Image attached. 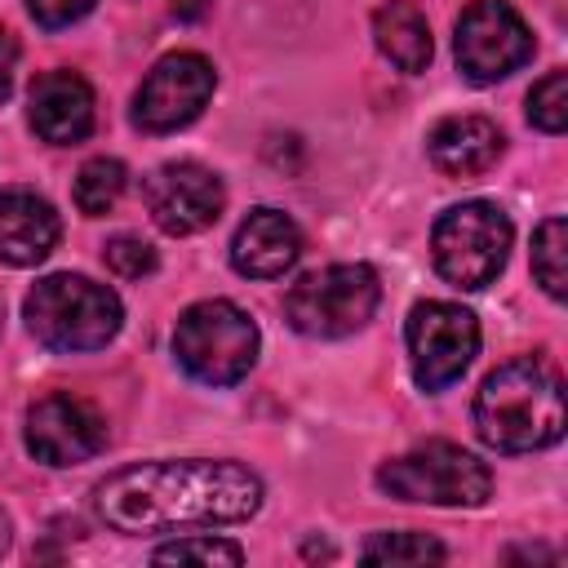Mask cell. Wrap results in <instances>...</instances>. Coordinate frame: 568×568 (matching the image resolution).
Here are the masks:
<instances>
[{
	"label": "cell",
	"instance_id": "6da1fadb",
	"mask_svg": "<svg viewBox=\"0 0 568 568\" xmlns=\"http://www.w3.org/2000/svg\"><path fill=\"white\" fill-rule=\"evenodd\" d=\"M262 475L231 457H178L133 462L93 484L89 506L98 524L124 537H151L173 528L244 524L262 510Z\"/></svg>",
	"mask_w": 568,
	"mask_h": 568
},
{
	"label": "cell",
	"instance_id": "7a4b0ae2",
	"mask_svg": "<svg viewBox=\"0 0 568 568\" xmlns=\"http://www.w3.org/2000/svg\"><path fill=\"white\" fill-rule=\"evenodd\" d=\"M475 430L497 453H541L564 439V382L537 355L497 364L475 390Z\"/></svg>",
	"mask_w": 568,
	"mask_h": 568
},
{
	"label": "cell",
	"instance_id": "3957f363",
	"mask_svg": "<svg viewBox=\"0 0 568 568\" xmlns=\"http://www.w3.org/2000/svg\"><path fill=\"white\" fill-rule=\"evenodd\" d=\"M27 328L40 346L58 351V355H89L102 351L106 342H115L120 324H124V306L120 293L89 280V275H44L27 302H22Z\"/></svg>",
	"mask_w": 568,
	"mask_h": 568
},
{
	"label": "cell",
	"instance_id": "277c9868",
	"mask_svg": "<svg viewBox=\"0 0 568 568\" xmlns=\"http://www.w3.org/2000/svg\"><path fill=\"white\" fill-rule=\"evenodd\" d=\"M257 346H262V333H257L253 315L226 297L186 306L173 328L178 364L204 386H235L240 377H248Z\"/></svg>",
	"mask_w": 568,
	"mask_h": 568
},
{
	"label": "cell",
	"instance_id": "5b68a950",
	"mask_svg": "<svg viewBox=\"0 0 568 568\" xmlns=\"http://www.w3.org/2000/svg\"><path fill=\"white\" fill-rule=\"evenodd\" d=\"M515 226L493 200H462L444 209L430 226V257L435 271L453 288H488L510 257Z\"/></svg>",
	"mask_w": 568,
	"mask_h": 568
},
{
	"label": "cell",
	"instance_id": "8992f818",
	"mask_svg": "<svg viewBox=\"0 0 568 568\" xmlns=\"http://www.w3.org/2000/svg\"><path fill=\"white\" fill-rule=\"evenodd\" d=\"M377 488L413 506H484L493 497V470L462 444L430 439L404 457L382 462Z\"/></svg>",
	"mask_w": 568,
	"mask_h": 568
},
{
	"label": "cell",
	"instance_id": "52a82bcc",
	"mask_svg": "<svg viewBox=\"0 0 568 568\" xmlns=\"http://www.w3.org/2000/svg\"><path fill=\"white\" fill-rule=\"evenodd\" d=\"M382 302V280L364 262H333L320 271H306L284 293V320L302 337H346L359 333Z\"/></svg>",
	"mask_w": 568,
	"mask_h": 568
},
{
	"label": "cell",
	"instance_id": "ba28073f",
	"mask_svg": "<svg viewBox=\"0 0 568 568\" xmlns=\"http://www.w3.org/2000/svg\"><path fill=\"white\" fill-rule=\"evenodd\" d=\"M408 359L422 390H448L479 355V320L457 302H417L408 311Z\"/></svg>",
	"mask_w": 568,
	"mask_h": 568
},
{
	"label": "cell",
	"instance_id": "9c48e42d",
	"mask_svg": "<svg viewBox=\"0 0 568 568\" xmlns=\"http://www.w3.org/2000/svg\"><path fill=\"white\" fill-rule=\"evenodd\" d=\"M453 53L466 80L497 84L532 58V31L506 0H470L457 18Z\"/></svg>",
	"mask_w": 568,
	"mask_h": 568
},
{
	"label": "cell",
	"instance_id": "30bf717a",
	"mask_svg": "<svg viewBox=\"0 0 568 568\" xmlns=\"http://www.w3.org/2000/svg\"><path fill=\"white\" fill-rule=\"evenodd\" d=\"M217 89V71L209 58L200 53H164L138 84L133 93V129L142 133H173L186 129L213 98Z\"/></svg>",
	"mask_w": 568,
	"mask_h": 568
},
{
	"label": "cell",
	"instance_id": "8fae6325",
	"mask_svg": "<svg viewBox=\"0 0 568 568\" xmlns=\"http://www.w3.org/2000/svg\"><path fill=\"white\" fill-rule=\"evenodd\" d=\"M111 439L106 413L71 390H49L27 408V453L44 466H80Z\"/></svg>",
	"mask_w": 568,
	"mask_h": 568
},
{
	"label": "cell",
	"instance_id": "7c38bea8",
	"mask_svg": "<svg viewBox=\"0 0 568 568\" xmlns=\"http://www.w3.org/2000/svg\"><path fill=\"white\" fill-rule=\"evenodd\" d=\"M146 209H151V222L164 231V235H195L204 226H213L222 217V204H226V186L213 169L195 164V160H169L160 164L146 186Z\"/></svg>",
	"mask_w": 568,
	"mask_h": 568
},
{
	"label": "cell",
	"instance_id": "4fadbf2b",
	"mask_svg": "<svg viewBox=\"0 0 568 568\" xmlns=\"http://www.w3.org/2000/svg\"><path fill=\"white\" fill-rule=\"evenodd\" d=\"M27 120L31 129L53 146H75L93 133V89L84 75L53 67L31 80L27 93Z\"/></svg>",
	"mask_w": 568,
	"mask_h": 568
},
{
	"label": "cell",
	"instance_id": "5bb4252c",
	"mask_svg": "<svg viewBox=\"0 0 568 568\" xmlns=\"http://www.w3.org/2000/svg\"><path fill=\"white\" fill-rule=\"evenodd\" d=\"M302 257V231L280 209H253L235 240H231V266L244 280H280Z\"/></svg>",
	"mask_w": 568,
	"mask_h": 568
},
{
	"label": "cell",
	"instance_id": "9a60e30c",
	"mask_svg": "<svg viewBox=\"0 0 568 568\" xmlns=\"http://www.w3.org/2000/svg\"><path fill=\"white\" fill-rule=\"evenodd\" d=\"M62 222L58 209L36 191H0V262L9 266H40L58 248Z\"/></svg>",
	"mask_w": 568,
	"mask_h": 568
},
{
	"label": "cell",
	"instance_id": "2e32d148",
	"mask_svg": "<svg viewBox=\"0 0 568 568\" xmlns=\"http://www.w3.org/2000/svg\"><path fill=\"white\" fill-rule=\"evenodd\" d=\"M501 129L484 115H448L426 133V155L448 178H475L488 173L501 155Z\"/></svg>",
	"mask_w": 568,
	"mask_h": 568
},
{
	"label": "cell",
	"instance_id": "e0dca14e",
	"mask_svg": "<svg viewBox=\"0 0 568 568\" xmlns=\"http://www.w3.org/2000/svg\"><path fill=\"white\" fill-rule=\"evenodd\" d=\"M373 40L377 49L408 75L426 71L430 67V53H435V40H430V22L417 4L408 0H386L377 13H373Z\"/></svg>",
	"mask_w": 568,
	"mask_h": 568
},
{
	"label": "cell",
	"instance_id": "ac0fdd59",
	"mask_svg": "<svg viewBox=\"0 0 568 568\" xmlns=\"http://www.w3.org/2000/svg\"><path fill=\"white\" fill-rule=\"evenodd\" d=\"M124 182H129V173H124L120 160H111V155L84 160L80 173H75V209H80L84 217L111 213V209L120 204V195H124Z\"/></svg>",
	"mask_w": 568,
	"mask_h": 568
},
{
	"label": "cell",
	"instance_id": "d6986e66",
	"mask_svg": "<svg viewBox=\"0 0 568 568\" xmlns=\"http://www.w3.org/2000/svg\"><path fill=\"white\" fill-rule=\"evenodd\" d=\"M564 257H568V222L564 217H546L537 226V235H532V275L546 288V297H555V302L564 297V284H568Z\"/></svg>",
	"mask_w": 568,
	"mask_h": 568
},
{
	"label": "cell",
	"instance_id": "ffe728a7",
	"mask_svg": "<svg viewBox=\"0 0 568 568\" xmlns=\"http://www.w3.org/2000/svg\"><path fill=\"white\" fill-rule=\"evenodd\" d=\"M359 559L364 564H426V559L439 564V559H448V550L430 532L404 528V532H377V537H368L364 550H359Z\"/></svg>",
	"mask_w": 568,
	"mask_h": 568
},
{
	"label": "cell",
	"instance_id": "44dd1931",
	"mask_svg": "<svg viewBox=\"0 0 568 568\" xmlns=\"http://www.w3.org/2000/svg\"><path fill=\"white\" fill-rule=\"evenodd\" d=\"M528 120L541 133H564V124H568V71H546L528 89Z\"/></svg>",
	"mask_w": 568,
	"mask_h": 568
},
{
	"label": "cell",
	"instance_id": "7402d4cb",
	"mask_svg": "<svg viewBox=\"0 0 568 568\" xmlns=\"http://www.w3.org/2000/svg\"><path fill=\"white\" fill-rule=\"evenodd\" d=\"M155 564H244V546L226 537H178L151 555Z\"/></svg>",
	"mask_w": 568,
	"mask_h": 568
},
{
	"label": "cell",
	"instance_id": "603a6c76",
	"mask_svg": "<svg viewBox=\"0 0 568 568\" xmlns=\"http://www.w3.org/2000/svg\"><path fill=\"white\" fill-rule=\"evenodd\" d=\"M102 262H106V271H111L115 280H142V275H151V271L160 266L155 248H151L142 235H115V240H106Z\"/></svg>",
	"mask_w": 568,
	"mask_h": 568
},
{
	"label": "cell",
	"instance_id": "cb8c5ba5",
	"mask_svg": "<svg viewBox=\"0 0 568 568\" xmlns=\"http://www.w3.org/2000/svg\"><path fill=\"white\" fill-rule=\"evenodd\" d=\"M93 4H98V0H27V13H31L40 27L62 31V27L80 22V18H84Z\"/></svg>",
	"mask_w": 568,
	"mask_h": 568
},
{
	"label": "cell",
	"instance_id": "d4e9b609",
	"mask_svg": "<svg viewBox=\"0 0 568 568\" xmlns=\"http://www.w3.org/2000/svg\"><path fill=\"white\" fill-rule=\"evenodd\" d=\"M13 71H18V40L0 31V102L13 93Z\"/></svg>",
	"mask_w": 568,
	"mask_h": 568
},
{
	"label": "cell",
	"instance_id": "484cf974",
	"mask_svg": "<svg viewBox=\"0 0 568 568\" xmlns=\"http://www.w3.org/2000/svg\"><path fill=\"white\" fill-rule=\"evenodd\" d=\"M9 546H13V524H9V515L0 510V555H4Z\"/></svg>",
	"mask_w": 568,
	"mask_h": 568
},
{
	"label": "cell",
	"instance_id": "4316f807",
	"mask_svg": "<svg viewBox=\"0 0 568 568\" xmlns=\"http://www.w3.org/2000/svg\"><path fill=\"white\" fill-rule=\"evenodd\" d=\"M0 320H4V306H0Z\"/></svg>",
	"mask_w": 568,
	"mask_h": 568
}]
</instances>
